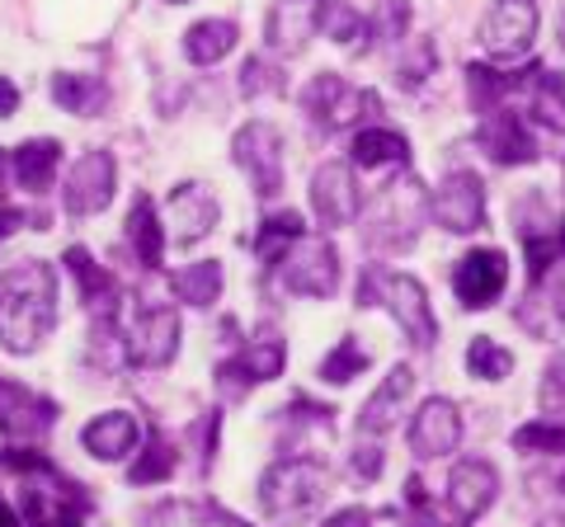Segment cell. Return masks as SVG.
<instances>
[{
  "label": "cell",
  "instance_id": "41",
  "mask_svg": "<svg viewBox=\"0 0 565 527\" xmlns=\"http://www.w3.org/2000/svg\"><path fill=\"white\" fill-rule=\"evenodd\" d=\"M241 95L245 99H259V95H282V72L274 62H264V57H250L241 66Z\"/></svg>",
  "mask_w": 565,
  "mask_h": 527
},
{
  "label": "cell",
  "instance_id": "17",
  "mask_svg": "<svg viewBox=\"0 0 565 527\" xmlns=\"http://www.w3.org/2000/svg\"><path fill=\"white\" fill-rule=\"evenodd\" d=\"M57 424V400H47L29 386L0 377V433L10 438H43Z\"/></svg>",
  "mask_w": 565,
  "mask_h": 527
},
{
  "label": "cell",
  "instance_id": "46",
  "mask_svg": "<svg viewBox=\"0 0 565 527\" xmlns=\"http://www.w3.org/2000/svg\"><path fill=\"white\" fill-rule=\"evenodd\" d=\"M373 518H367V508H340V514H330L321 527H367Z\"/></svg>",
  "mask_w": 565,
  "mask_h": 527
},
{
  "label": "cell",
  "instance_id": "53",
  "mask_svg": "<svg viewBox=\"0 0 565 527\" xmlns=\"http://www.w3.org/2000/svg\"><path fill=\"white\" fill-rule=\"evenodd\" d=\"M6 170H10V161H6V151H0V193H6Z\"/></svg>",
  "mask_w": 565,
  "mask_h": 527
},
{
  "label": "cell",
  "instance_id": "20",
  "mask_svg": "<svg viewBox=\"0 0 565 527\" xmlns=\"http://www.w3.org/2000/svg\"><path fill=\"white\" fill-rule=\"evenodd\" d=\"M514 321L527 330V335L556 340L561 325H565V278H556V273L537 278V283L523 292V302L514 306Z\"/></svg>",
  "mask_w": 565,
  "mask_h": 527
},
{
  "label": "cell",
  "instance_id": "1",
  "mask_svg": "<svg viewBox=\"0 0 565 527\" xmlns=\"http://www.w3.org/2000/svg\"><path fill=\"white\" fill-rule=\"evenodd\" d=\"M57 325V269L43 259L0 264V344L33 354Z\"/></svg>",
  "mask_w": 565,
  "mask_h": 527
},
{
  "label": "cell",
  "instance_id": "21",
  "mask_svg": "<svg viewBox=\"0 0 565 527\" xmlns=\"http://www.w3.org/2000/svg\"><path fill=\"white\" fill-rule=\"evenodd\" d=\"M316 33V0H274L269 6V24H264V39L282 57H297L307 52Z\"/></svg>",
  "mask_w": 565,
  "mask_h": 527
},
{
  "label": "cell",
  "instance_id": "4",
  "mask_svg": "<svg viewBox=\"0 0 565 527\" xmlns=\"http://www.w3.org/2000/svg\"><path fill=\"white\" fill-rule=\"evenodd\" d=\"M326 481H330V471H326L321 456H282V462H274L264 471L259 504L269 518H297L321 499Z\"/></svg>",
  "mask_w": 565,
  "mask_h": 527
},
{
  "label": "cell",
  "instance_id": "19",
  "mask_svg": "<svg viewBox=\"0 0 565 527\" xmlns=\"http://www.w3.org/2000/svg\"><path fill=\"white\" fill-rule=\"evenodd\" d=\"M476 142H481V151L490 155L494 165H533L537 161V137L527 132L523 118H514L509 109L486 114L481 132H476Z\"/></svg>",
  "mask_w": 565,
  "mask_h": 527
},
{
  "label": "cell",
  "instance_id": "31",
  "mask_svg": "<svg viewBox=\"0 0 565 527\" xmlns=\"http://www.w3.org/2000/svg\"><path fill=\"white\" fill-rule=\"evenodd\" d=\"M297 240H302V213H292V207H282V213L264 217L259 236H255V255H259L264 264H282V255H288Z\"/></svg>",
  "mask_w": 565,
  "mask_h": 527
},
{
  "label": "cell",
  "instance_id": "24",
  "mask_svg": "<svg viewBox=\"0 0 565 527\" xmlns=\"http://www.w3.org/2000/svg\"><path fill=\"white\" fill-rule=\"evenodd\" d=\"M66 269L76 273L81 297H85V306H90L95 321H104V315H122V311H118V283H114V273L99 269V264L90 259V250L71 245V250H66Z\"/></svg>",
  "mask_w": 565,
  "mask_h": 527
},
{
  "label": "cell",
  "instance_id": "51",
  "mask_svg": "<svg viewBox=\"0 0 565 527\" xmlns=\"http://www.w3.org/2000/svg\"><path fill=\"white\" fill-rule=\"evenodd\" d=\"M556 43L565 47V6H561V14H556Z\"/></svg>",
  "mask_w": 565,
  "mask_h": 527
},
{
  "label": "cell",
  "instance_id": "13",
  "mask_svg": "<svg viewBox=\"0 0 565 527\" xmlns=\"http://www.w3.org/2000/svg\"><path fill=\"white\" fill-rule=\"evenodd\" d=\"M114 180H118V170H114V155L109 151L81 155L76 170L66 174V193H62L66 213L71 217H95V213H104V207L114 203Z\"/></svg>",
  "mask_w": 565,
  "mask_h": 527
},
{
  "label": "cell",
  "instance_id": "29",
  "mask_svg": "<svg viewBox=\"0 0 565 527\" xmlns=\"http://www.w3.org/2000/svg\"><path fill=\"white\" fill-rule=\"evenodd\" d=\"M236 43H241V29L232 20H199L184 33V57L193 66H217Z\"/></svg>",
  "mask_w": 565,
  "mask_h": 527
},
{
  "label": "cell",
  "instance_id": "39",
  "mask_svg": "<svg viewBox=\"0 0 565 527\" xmlns=\"http://www.w3.org/2000/svg\"><path fill=\"white\" fill-rule=\"evenodd\" d=\"M170 471H174V448L166 443L161 433H156L151 443H147V452H141L137 462H132L128 481H132V485H156V481H170Z\"/></svg>",
  "mask_w": 565,
  "mask_h": 527
},
{
  "label": "cell",
  "instance_id": "44",
  "mask_svg": "<svg viewBox=\"0 0 565 527\" xmlns=\"http://www.w3.org/2000/svg\"><path fill=\"white\" fill-rule=\"evenodd\" d=\"M349 471H353V481L373 485V481L382 476V448H353V462H349Z\"/></svg>",
  "mask_w": 565,
  "mask_h": 527
},
{
  "label": "cell",
  "instance_id": "43",
  "mask_svg": "<svg viewBox=\"0 0 565 527\" xmlns=\"http://www.w3.org/2000/svg\"><path fill=\"white\" fill-rule=\"evenodd\" d=\"M519 452H565V424H546V419H533L514 433Z\"/></svg>",
  "mask_w": 565,
  "mask_h": 527
},
{
  "label": "cell",
  "instance_id": "9",
  "mask_svg": "<svg viewBox=\"0 0 565 527\" xmlns=\"http://www.w3.org/2000/svg\"><path fill=\"white\" fill-rule=\"evenodd\" d=\"M232 155L236 165L250 174V184L259 198H274V193L282 189V137L274 122H245V128L232 137Z\"/></svg>",
  "mask_w": 565,
  "mask_h": 527
},
{
  "label": "cell",
  "instance_id": "27",
  "mask_svg": "<svg viewBox=\"0 0 565 527\" xmlns=\"http://www.w3.org/2000/svg\"><path fill=\"white\" fill-rule=\"evenodd\" d=\"M128 240L141 259V269H161V255H166V226L156 217V203L147 193L132 198V213H128Z\"/></svg>",
  "mask_w": 565,
  "mask_h": 527
},
{
  "label": "cell",
  "instance_id": "25",
  "mask_svg": "<svg viewBox=\"0 0 565 527\" xmlns=\"http://www.w3.org/2000/svg\"><path fill=\"white\" fill-rule=\"evenodd\" d=\"M316 29H321L330 43L359 47V52H367V39H373L353 0H316Z\"/></svg>",
  "mask_w": 565,
  "mask_h": 527
},
{
  "label": "cell",
  "instance_id": "18",
  "mask_svg": "<svg viewBox=\"0 0 565 527\" xmlns=\"http://www.w3.org/2000/svg\"><path fill=\"white\" fill-rule=\"evenodd\" d=\"M222 217V207L217 198H212V189L207 184H180V189H170V232L166 240L170 245H199L212 226H217Z\"/></svg>",
  "mask_w": 565,
  "mask_h": 527
},
{
  "label": "cell",
  "instance_id": "45",
  "mask_svg": "<svg viewBox=\"0 0 565 527\" xmlns=\"http://www.w3.org/2000/svg\"><path fill=\"white\" fill-rule=\"evenodd\" d=\"M542 406H565V358L542 373Z\"/></svg>",
  "mask_w": 565,
  "mask_h": 527
},
{
  "label": "cell",
  "instance_id": "40",
  "mask_svg": "<svg viewBox=\"0 0 565 527\" xmlns=\"http://www.w3.org/2000/svg\"><path fill=\"white\" fill-rule=\"evenodd\" d=\"M367 367V354L359 348V340H340L330 348V358L321 363V381H330V386H344V381H353Z\"/></svg>",
  "mask_w": 565,
  "mask_h": 527
},
{
  "label": "cell",
  "instance_id": "23",
  "mask_svg": "<svg viewBox=\"0 0 565 527\" xmlns=\"http://www.w3.org/2000/svg\"><path fill=\"white\" fill-rule=\"evenodd\" d=\"M81 443H85L90 456H99V462H122L128 452H137L141 424H137V415H128V410H109V415H99V419H90V424L81 429Z\"/></svg>",
  "mask_w": 565,
  "mask_h": 527
},
{
  "label": "cell",
  "instance_id": "2",
  "mask_svg": "<svg viewBox=\"0 0 565 527\" xmlns=\"http://www.w3.org/2000/svg\"><path fill=\"white\" fill-rule=\"evenodd\" d=\"M359 306H386L396 315V325L411 335L415 348H434L438 344V321L429 306V292H424L419 278L411 273H386V269H367L359 278V292H353Z\"/></svg>",
  "mask_w": 565,
  "mask_h": 527
},
{
  "label": "cell",
  "instance_id": "50",
  "mask_svg": "<svg viewBox=\"0 0 565 527\" xmlns=\"http://www.w3.org/2000/svg\"><path fill=\"white\" fill-rule=\"evenodd\" d=\"M0 527H20V514H14V508H0Z\"/></svg>",
  "mask_w": 565,
  "mask_h": 527
},
{
  "label": "cell",
  "instance_id": "22",
  "mask_svg": "<svg viewBox=\"0 0 565 527\" xmlns=\"http://www.w3.org/2000/svg\"><path fill=\"white\" fill-rule=\"evenodd\" d=\"M411 391H415V373H411L405 363H396L392 373H386V381L377 386L373 396H367V406L359 410V433L382 438L386 429L396 424V415L405 410V400H411Z\"/></svg>",
  "mask_w": 565,
  "mask_h": 527
},
{
  "label": "cell",
  "instance_id": "54",
  "mask_svg": "<svg viewBox=\"0 0 565 527\" xmlns=\"http://www.w3.org/2000/svg\"><path fill=\"white\" fill-rule=\"evenodd\" d=\"M556 255L565 259V222H561V232H556Z\"/></svg>",
  "mask_w": 565,
  "mask_h": 527
},
{
  "label": "cell",
  "instance_id": "7",
  "mask_svg": "<svg viewBox=\"0 0 565 527\" xmlns=\"http://www.w3.org/2000/svg\"><path fill=\"white\" fill-rule=\"evenodd\" d=\"M429 217L444 226L448 236H471L486 226V184L471 170H448L444 184L429 198Z\"/></svg>",
  "mask_w": 565,
  "mask_h": 527
},
{
  "label": "cell",
  "instance_id": "14",
  "mask_svg": "<svg viewBox=\"0 0 565 527\" xmlns=\"http://www.w3.org/2000/svg\"><path fill=\"white\" fill-rule=\"evenodd\" d=\"M457 443H462V415H457V406L448 396L424 400L411 419V452L419 462H434V456L457 452Z\"/></svg>",
  "mask_w": 565,
  "mask_h": 527
},
{
  "label": "cell",
  "instance_id": "47",
  "mask_svg": "<svg viewBox=\"0 0 565 527\" xmlns=\"http://www.w3.org/2000/svg\"><path fill=\"white\" fill-rule=\"evenodd\" d=\"M14 109H20V85L0 76V118H10Z\"/></svg>",
  "mask_w": 565,
  "mask_h": 527
},
{
  "label": "cell",
  "instance_id": "30",
  "mask_svg": "<svg viewBox=\"0 0 565 527\" xmlns=\"http://www.w3.org/2000/svg\"><path fill=\"white\" fill-rule=\"evenodd\" d=\"M222 288H226V278H222V264L217 259H203V264H189V269H180L170 278V292L180 297L184 306H199V311H207V306H217V297H222Z\"/></svg>",
  "mask_w": 565,
  "mask_h": 527
},
{
  "label": "cell",
  "instance_id": "3",
  "mask_svg": "<svg viewBox=\"0 0 565 527\" xmlns=\"http://www.w3.org/2000/svg\"><path fill=\"white\" fill-rule=\"evenodd\" d=\"M429 222V193L415 174H401L392 189H382L373 226H367V245L386 255H405L419 240V226Z\"/></svg>",
  "mask_w": 565,
  "mask_h": 527
},
{
  "label": "cell",
  "instance_id": "58",
  "mask_svg": "<svg viewBox=\"0 0 565 527\" xmlns=\"http://www.w3.org/2000/svg\"><path fill=\"white\" fill-rule=\"evenodd\" d=\"M561 170H565V165H561Z\"/></svg>",
  "mask_w": 565,
  "mask_h": 527
},
{
  "label": "cell",
  "instance_id": "49",
  "mask_svg": "<svg viewBox=\"0 0 565 527\" xmlns=\"http://www.w3.org/2000/svg\"><path fill=\"white\" fill-rule=\"evenodd\" d=\"M405 504H411V508H424V485H419V476L405 481Z\"/></svg>",
  "mask_w": 565,
  "mask_h": 527
},
{
  "label": "cell",
  "instance_id": "32",
  "mask_svg": "<svg viewBox=\"0 0 565 527\" xmlns=\"http://www.w3.org/2000/svg\"><path fill=\"white\" fill-rule=\"evenodd\" d=\"M514 85H519L514 76L494 72V66H486V62H471L467 66V99H471L476 114H494L509 95H514Z\"/></svg>",
  "mask_w": 565,
  "mask_h": 527
},
{
  "label": "cell",
  "instance_id": "15",
  "mask_svg": "<svg viewBox=\"0 0 565 527\" xmlns=\"http://www.w3.org/2000/svg\"><path fill=\"white\" fill-rule=\"evenodd\" d=\"M500 495V471H494L486 456H467V462L452 466L448 476V508L452 523H476Z\"/></svg>",
  "mask_w": 565,
  "mask_h": 527
},
{
  "label": "cell",
  "instance_id": "33",
  "mask_svg": "<svg viewBox=\"0 0 565 527\" xmlns=\"http://www.w3.org/2000/svg\"><path fill=\"white\" fill-rule=\"evenodd\" d=\"M52 99H57V109L85 118L109 104V90H104V80H95V76H52Z\"/></svg>",
  "mask_w": 565,
  "mask_h": 527
},
{
  "label": "cell",
  "instance_id": "8",
  "mask_svg": "<svg viewBox=\"0 0 565 527\" xmlns=\"http://www.w3.org/2000/svg\"><path fill=\"white\" fill-rule=\"evenodd\" d=\"M278 278L288 292L326 302V297H334V288H340V255H334L330 240H297L292 250L282 255Z\"/></svg>",
  "mask_w": 565,
  "mask_h": 527
},
{
  "label": "cell",
  "instance_id": "38",
  "mask_svg": "<svg viewBox=\"0 0 565 527\" xmlns=\"http://www.w3.org/2000/svg\"><path fill=\"white\" fill-rule=\"evenodd\" d=\"M514 226H519L523 240H533V236H556V232H561L556 217H552V207H546V198H542V189H527L523 198L514 203Z\"/></svg>",
  "mask_w": 565,
  "mask_h": 527
},
{
  "label": "cell",
  "instance_id": "57",
  "mask_svg": "<svg viewBox=\"0 0 565 527\" xmlns=\"http://www.w3.org/2000/svg\"><path fill=\"white\" fill-rule=\"evenodd\" d=\"M0 508H6V499H0Z\"/></svg>",
  "mask_w": 565,
  "mask_h": 527
},
{
  "label": "cell",
  "instance_id": "42",
  "mask_svg": "<svg viewBox=\"0 0 565 527\" xmlns=\"http://www.w3.org/2000/svg\"><path fill=\"white\" fill-rule=\"evenodd\" d=\"M141 527H212L207 523V514L199 504H184V499H166V504H156L151 514H147V523Z\"/></svg>",
  "mask_w": 565,
  "mask_h": 527
},
{
  "label": "cell",
  "instance_id": "26",
  "mask_svg": "<svg viewBox=\"0 0 565 527\" xmlns=\"http://www.w3.org/2000/svg\"><path fill=\"white\" fill-rule=\"evenodd\" d=\"M57 161H62V142H52V137H33V142H24L20 151L10 155V170H14V180H20V189L43 193L52 184V174H57Z\"/></svg>",
  "mask_w": 565,
  "mask_h": 527
},
{
  "label": "cell",
  "instance_id": "12",
  "mask_svg": "<svg viewBox=\"0 0 565 527\" xmlns=\"http://www.w3.org/2000/svg\"><path fill=\"white\" fill-rule=\"evenodd\" d=\"M504 283H509V259L500 250H471V255L457 259V269H452V292L467 311L494 306Z\"/></svg>",
  "mask_w": 565,
  "mask_h": 527
},
{
  "label": "cell",
  "instance_id": "52",
  "mask_svg": "<svg viewBox=\"0 0 565 527\" xmlns=\"http://www.w3.org/2000/svg\"><path fill=\"white\" fill-rule=\"evenodd\" d=\"M537 527H565V514H552V518H542Z\"/></svg>",
  "mask_w": 565,
  "mask_h": 527
},
{
  "label": "cell",
  "instance_id": "5",
  "mask_svg": "<svg viewBox=\"0 0 565 527\" xmlns=\"http://www.w3.org/2000/svg\"><path fill=\"white\" fill-rule=\"evenodd\" d=\"M118 325H122V354H128L132 367H166L180 354V315H174V306L141 302L122 311Z\"/></svg>",
  "mask_w": 565,
  "mask_h": 527
},
{
  "label": "cell",
  "instance_id": "36",
  "mask_svg": "<svg viewBox=\"0 0 565 527\" xmlns=\"http://www.w3.org/2000/svg\"><path fill=\"white\" fill-rule=\"evenodd\" d=\"M367 33H373L377 43H401L405 33H411V0H373Z\"/></svg>",
  "mask_w": 565,
  "mask_h": 527
},
{
  "label": "cell",
  "instance_id": "55",
  "mask_svg": "<svg viewBox=\"0 0 565 527\" xmlns=\"http://www.w3.org/2000/svg\"><path fill=\"white\" fill-rule=\"evenodd\" d=\"M166 6H189V0H166Z\"/></svg>",
  "mask_w": 565,
  "mask_h": 527
},
{
  "label": "cell",
  "instance_id": "6",
  "mask_svg": "<svg viewBox=\"0 0 565 527\" xmlns=\"http://www.w3.org/2000/svg\"><path fill=\"white\" fill-rule=\"evenodd\" d=\"M302 109H307V118L321 132H340V128H353L363 114L377 118L382 114V99L373 90H353L344 76L321 72V76H311L307 95H302Z\"/></svg>",
  "mask_w": 565,
  "mask_h": 527
},
{
  "label": "cell",
  "instance_id": "35",
  "mask_svg": "<svg viewBox=\"0 0 565 527\" xmlns=\"http://www.w3.org/2000/svg\"><path fill=\"white\" fill-rule=\"evenodd\" d=\"M467 373L476 381H500V377L514 373V354L481 335V340H471V348H467Z\"/></svg>",
  "mask_w": 565,
  "mask_h": 527
},
{
  "label": "cell",
  "instance_id": "10",
  "mask_svg": "<svg viewBox=\"0 0 565 527\" xmlns=\"http://www.w3.org/2000/svg\"><path fill=\"white\" fill-rule=\"evenodd\" d=\"M537 39V6L533 0H494L486 24H481V47L490 57H527Z\"/></svg>",
  "mask_w": 565,
  "mask_h": 527
},
{
  "label": "cell",
  "instance_id": "28",
  "mask_svg": "<svg viewBox=\"0 0 565 527\" xmlns=\"http://www.w3.org/2000/svg\"><path fill=\"white\" fill-rule=\"evenodd\" d=\"M353 165L359 170H382V165H405L411 161V142L392 128H359L353 132Z\"/></svg>",
  "mask_w": 565,
  "mask_h": 527
},
{
  "label": "cell",
  "instance_id": "11",
  "mask_svg": "<svg viewBox=\"0 0 565 527\" xmlns=\"http://www.w3.org/2000/svg\"><path fill=\"white\" fill-rule=\"evenodd\" d=\"M282 367H288V348H282L278 335H269V330H264L259 340H250L236 358H226V363L217 367V381H222L226 396H245L250 386L274 381Z\"/></svg>",
  "mask_w": 565,
  "mask_h": 527
},
{
  "label": "cell",
  "instance_id": "37",
  "mask_svg": "<svg viewBox=\"0 0 565 527\" xmlns=\"http://www.w3.org/2000/svg\"><path fill=\"white\" fill-rule=\"evenodd\" d=\"M438 72V52H434V39H415L405 43L401 62H396V80L405 85V90H419L424 80H429Z\"/></svg>",
  "mask_w": 565,
  "mask_h": 527
},
{
  "label": "cell",
  "instance_id": "48",
  "mask_svg": "<svg viewBox=\"0 0 565 527\" xmlns=\"http://www.w3.org/2000/svg\"><path fill=\"white\" fill-rule=\"evenodd\" d=\"M20 226H24V213H20V207H0V240H10L14 232H20Z\"/></svg>",
  "mask_w": 565,
  "mask_h": 527
},
{
  "label": "cell",
  "instance_id": "34",
  "mask_svg": "<svg viewBox=\"0 0 565 527\" xmlns=\"http://www.w3.org/2000/svg\"><path fill=\"white\" fill-rule=\"evenodd\" d=\"M533 118H537V128H546V132H565V76L561 72H537Z\"/></svg>",
  "mask_w": 565,
  "mask_h": 527
},
{
  "label": "cell",
  "instance_id": "56",
  "mask_svg": "<svg viewBox=\"0 0 565 527\" xmlns=\"http://www.w3.org/2000/svg\"><path fill=\"white\" fill-rule=\"evenodd\" d=\"M561 490H565V476H561Z\"/></svg>",
  "mask_w": 565,
  "mask_h": 527
},
{
  "label": "cell",
  "instance_id": "16",
  "mask_svg": "<svg viewBox=\"0 0 565 527\" xmlns=\"http://www.w3.org/2000/svg\"><path fill=\"white\" fill-rule=\"evenodd\" d=\"M311 207L321 226H349L359 217V184H353V165L349 161H326L321 170L311 174Z\"/></svg>",
  "mask_w": 565,
  "mask_h": 527
}]
</instances>
